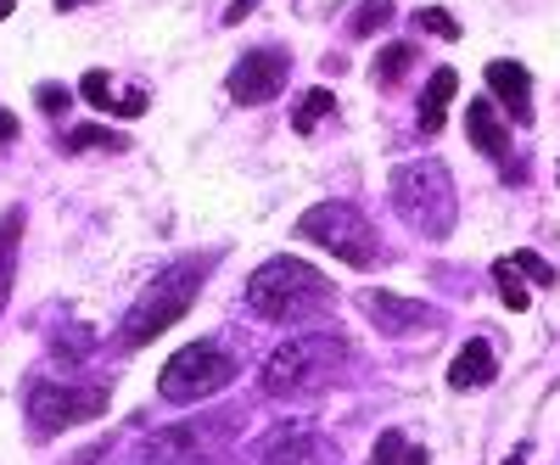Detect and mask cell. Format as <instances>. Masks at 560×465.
I'll list each match as a JSON object with an SVG mask.
<instances>
[{
    "label": "cell",
    "mask_w": 560,
    "mask_h": 465,
    "mask_svg": "<svg viewBox=\"0 0 560 465\" xmlns=\"http://www.w3.org/2000/svg\"><path fill=\"white\" fill-rule=\"evenodd\" d=\"M79 96H84L90 107L113 113V118H140V113L152 107V96H147V90L118 84V73H102V68H90V73L79 79Z\"/></svg>",
    "instance_id": "obj_11"
},
{
    "label": "cell",
    "mask_w": 560,
    "mask_h": 465,
    "mask_svg": "<svg viewBox=\"0 0 560 465\" xmlns=\"http://www.w3.org/2000/svg\"><path fill=\"white\" fill-rule=\"evenodd\" d=\"M39 107L51 113V118H57V113H68V90H62V84H39Z\"/></svg>",
    "instance_id": "obj_26"
},
{
    "label": "cell",
    "mask_w": 560,
    "mask_h": 465,
    "mask_svg": "<svg viewBox=\"0 0 560 465\" xmlns=\"http://www.w3.org/2000/svg\"><path fill=\"white\" fill-rule=\"evenodd\" d=\"M0 141H18V118L12 113H0Z\"/></svg>",
    "instance_id": "obj_28"
},
{
    "label": "cell",
    "mask_w": 560,
    "mask_h": 465,
    "mask_svg": "<svg viewBox=\"0 0 560 465\" xmlns=\"http://www.w3.org/2000/svg\"><path fill=\"white\" fill-rule=\"evenodd\" d=\"M409 62H415V45H387V51L376 57V84L393 90V84L409 73Z\"/></svg>",
    "instance_id": "obj_20"
},
{
    "label": "cell",
    "mask_w": 560,
    "mask_h": 465,
    "mask_svg": "<svg viewBox=\"0 0 560 465\" xmlns=\"http://www.w3.org/2000/svg\"><path fill=\"white\" fill-rule=\"evenodd\" d=\"M0 18H12V0H0Z\"/></svg>",
    "instance_id": "obj_31"
},
{
    "label": "cell",
    "mask_w": 560,
    "mask_h": 465,
    "mask_svg": "<svg viewBox=\"0 0 560 465\" xmlns=\"http://www.w3.org/2000/svg\"><path fill=\"white\" fill-rule=\"evenodd\" d=\"M298 236L325 247V253H337L342 264L353 269H370L382 253H376V230H370V219L353 208V202H319L298 219Z\"/></svg>",
    "instance_id": "obj_6"
},
{
    "label": "cell",
    "mask_w": 560,
    "mask_h": 465,
    "mask_svg": "<svg viewBox=\"0 0 560 465\" xmlns=\"http://www.w3.org/2000/svg\"><path fill=\"white\" fill-rule=\"evenodd\" d=\"M465 135H471V147L482 158H504L510 152V129L493 113V102H471V107H465Z\"/></svg>",
    "instance_id": "obj_14"
},
{
    "label": "cell",
    "mask_w": 560,
    "mask_h": 465,
    "mask_svg": "<svg viewBox=\"0 0 560 465\" xmlns=\"http://www.w3.org/2000/svg\"><path fill=\"white\" fill-rule=\"evenodd\" d=\"M124 152V135H113V129H102V124H84V129H73L68 135V152Z\"/></svg>",
    "instance_id": "obj_19"
},
{
    "label": "cell",
    "mask_w": 560,
    "mask_h": 465,
    "mask_svg": "<svg viewBox=\"0 0 560 465\" xmlns=\"http://www.w3.org/2000/svg\"><path fill=\"white\" fill-rule=\"evenodd\" d=\"M415 18H420V28L438 34V39H459V23H454L443 7H427V12H415Z\"/></svg>",
    "instance_id": "obj_25"
},
{
    "label": "cell",
    "mask_w": 560,
    "mask_h": 465,
    "mask_svg": "<svg viewBox=\"0 0 560 465\" xmlns=\"http://www.w3.org/2000/svg\"><path fill=\"white\" fill-rule=\"evenodd\" d=\"M499 376V364H493V348L482 342V337H471L459 353H454V364H448V387L454 393H477V387H488Z\"/></svg>",
    "instance_id": "obj_13"
},
{
    "label": "cell",
    "mask_w": 560,
    "mask_h": 465,
    "mask_svg": "<svg viewBox=\"0 0 560 465\" xmlns=\"http://www.w3.org/2000/svg\"><path fill=\"white\" fill-rule=\"evenodd\" d=\"M504 465H527V449H516V454H510Z\"/></svg>",
    "instance_id": "obj_29"
},
{
    "label": "cell",
    "mask_w": 560,
    "mask_h": 465,
    "mask_svg": "<svg viewBox=\"0 0 560 465\" xmlns=\"http://www.w3.org/2000/svg\"><path fill=\"white\" fill-rule=\"evenodd\" d=\"M253 7H264V0H236V7H230V12H224V23H242V18H247Z\"/></svg>",
    "instance_id": "obj_27"
},
{
    "label": "cell",
    "mask_w": 560,
    "mask_h": 465,
    "mask_svg": "<svg viewBox=\"0 0 560 465\" xmlns=\"http://www.w3.org/2000/svg\"><path fill=\"white\" fill-rule=\"evenodd\" d=\"M73 7H84V0H57V12H73Z\"/></svg>",
    "instance_id": "obj_30"
},
{
    "label": "cell",
    "mask_w": 560,
    "mask_h": 465,
    "mask_svg": "<svg viewBox=\"0 0 560 465\" xmlns=\"http://www.w3.org/2000/svg\"><path fill=\"white\" fill-rule=\"evenodd\" d=\"M364 314L382 325L387 337H409V332H432L438 309L415 303V298H393V292H364Z\"/></svg>",
    "instance_id": "obj_10"
},
{
    "label": "cell",
    "mask_w": 560,
    "mask_h": 465,
    "mask_svg": "<svg viewBox=\"0 0 560 465\" xmlns=\"http://www.w3.org/2000/svg\"><path fill=\"white\" fill-rule=\"evenodd\" d=\"M555 179H560V174H555Z\"/></svg>",
    "instance_id": "obj_32"
},
{
    "label": "cell",
    "mask_w": 560,
    "mask_h": 465,
    "mask_svg": "<svg viewBox=\"0 0 560 465\" xmlns=\"http://www.w3.org/2000/svg\"><path fill=\"white\" fill-rule=\"evenodd\" d=\"M18 242H23V208H12L0 219V314H7L12 298V275H18Z\"/></svg>",
    "instance_id": "obj_16"
},
{
    "label": "cell",
    "mask_w": 560,
    "mask_h": 465,
    "mask_svg": "<svg viewBox=\"0 0 560 465\" xmlns=\"http://www.w3.org/2000/svg\"><path fill=\"white\" fill-rule=\"evenodd\" d=\"M393 202L398 213L420 230V236L443 242L454 230V179L438 158H415V163H398L393 168Z\"/></svg>",
    "instance_id": "obj_4"
},
{
    "label": "cell",
    "mask_w": 560,
    "mask_h": 465,
    "mask_svg": "<svg viewBox=\"0 0 560 465\" xmlns=\"http://www.w3.org/2000/svg\"><path fill=\"white\" fill-rule=\"evenodd\" d=\"M236 438V415H208V421H185V427H168L158 438H147V449L140 454H152V460H179V465H213L224 454V443Z\"/></svg>",
    "instance_id": "obj_8"
},
{
    "label": "cell",
    "mask_w": 560,
    "mask_h": 465,
    "mask_svg": "<svg viewBox=\"0 0 560 465\" xmlns=\"http://www.w3.org/2000/svg\"><path fill=\"white\" fill-rule=\"evenodd\" d=\"M510 269L527 275V281H538V287H555V264H544L538 253H510Z\"/></svg>",
    "instance_id": "obj_24"
},
{
    "label": "cell",
    "mask_w": 560,
    "mask_h": 465,
    "mask_svg": "<svg viewBox=\"0 0 560 465\" xmlns=\"http://www.w3.org/2000/svg\"><path fill=\"white\" fill-rule=\"evenodd\" d=\"M488 90H493V96L510 107V118H516V124H533V79H527V68L522 62H488Z\"/></svg>",
    "instance_id": "obj_12"
},
{
    "label": "cell",
    "mask_w": 560,
    "mask_h": 465,
    "mask_svg": "<svg viewBox=\"0 0 560 465\" xmlns=\"http://www.w3.org/2000/svg\"><path fill=\"white\" fill-rule=\"evenodd\" d=\"M393 23V0H364V7H353V34H376V28H387Z\"/></svg>",
    "instance_id": "obj_23"
},
{
    "label": "cell",
    "mask_w": 560,
    "mask_h": 465,
    "mask_svg": "<svg viewBox=\"0 0 560 465\" xmlns=\"http://www.w3.org/2000/svg\"><path fill=\"white\" fill-rule=\"evenodd\" d=\"M370 465H427V449H415L398 427H387L376 438V449H370Z\"/></svg>",
    "instance_id": "obj_18"
},
{
    "label": "cell",
    "mask_w": 560,
    "mask_h": 465,
    "mask_svg": "<svg viewBox=\"0 0 560 465\" xmlns=\"http://www.w3.org/2000/svg\"><path fill=\"white\" fill-rule=\"evenodd\" d=\"M331 303V281L303 258H269L247 281V309L269 325H303Z\"/></svg>",
    "instance_id": "obj_1"
},
{
    "label": "cell",
    "mask_w": 560,
    "mask_h": 465,
    "mask_svg": "<svg viewBox=\"0 0 560 465\" xmlns=\"http://www.w3.org/2000/svg\"><path fill=\"white\" fill-rule=\"evenodd\" d=\"M202 275H208V258H197V264H174L168 275H158V281L140 292V303L124 314V325H118V348L124 353H135V348H147V342H158L168 325L197 303V292H202Z\"/></svg>",
    "instance_id": "obj_3"
},
{
    "label": "cell",
    "mask_w": 560,
    "mask_h": 465,
    "mask_svg": "<svg viewBox=\"0 0 560 465\" xmlns=\"http://www.w3.org/2000/svg\"><path fill=\"white\" fill-rule=\"evenodd\" d=\"M454 90H459V73H454V68H438V73L427 79V96H420V135H443Z\"/></svg>",
    "instance_id": "obj_15"
},
{
    "label": "cell",
    "mask_w": 560,
    "mask_h": 465,
    "mask_svg": "<svg viewBox=\"0 0 560 465\" xmlns=\"http://www.w3.org/2000/svg\"><path fill=\"white\" fill-rule=\"evenodd\" d=\"M331 107H337V96H331V90H308V96L298 102V118H292V124H298V135H308V129H314L325 113H331Z\"/></svg>",
    "instance_id": "obj_22"
},
{
    "label": "cell",
    "mask_w": 560,
    "mask_h": 465,
    "mask_svg": "<svg viewBox=\"0 0 560 465\" xmlns=\"http://www.w3.org/2000/svg\"><path fill=\"white\" fill-rule=\"evenodd\" d=\"M107 409V387L84 382V387H68V382H34L28 387V421L39 438H51L62 427H79V421H96Z\"/></svg>",
    "instance_id": "obj_7"
},
{
    "label": "cell",
    "mask_w": 560,
    "mask_h": 465,
    "mask_svg": "<svg viewBox=\"0 0 560 465\" xmlns=\"http://www.w3.org/2000/svg\"><path fill=\"white\" fill-rule=\"evenodd\" d=\"M258 465H331V449H325L319 438H287V443H275Z\"/></svg>",
    "instance_id": "obj_17"
},
{
    "label": "cell",
    "mask_w": 560,
    "mask_h": 465,
    "mask_svg": "<svg viewBox=\"0 0 560 465\" xmlns=\"http://www.w3.org/2000/svg\"><path fill=\"white\" fill-rule=\"evenodd\" d=\"M230 382H236V359L224 353V342L202 337L191 348H179L168 364H163V376H158V393L168 404H202L213 393H224Z\"/></svg>",
    "instance_id": "obj_5"
},
{
    "label": "cell",
    "mask_w": 560,
    "mask_h": 465,
    "mask_svg": "<svg viewBox=\"0 0 560 465\" xmlns=\"http://www.w3.org/2000/svg\"><path fill=\"white\" fill-rule=\"evenodd\" d=\"M287 73H292V57L280 51V45H258V51H247L236 62V73H230V96H236V107H264L269 96H280Z\"/></svg>",
    "instance_id": "obj_9"
},
{
    "label": "cell",
    "mask_w": 560,
    "mask_h": 465,
    "mask_svg": "<svg viewBox=\"0 0 560 465\" xmlns=\"http://www.w3.org/2000/svg\"><path fill=\"white\" fill-rule=\"evenodd\" d=\"M493 281H499V298H504V309H510V314H522V309H527V287H522V275L510 269V258H499V264H493Z\"/></svg>",
    "instance_id": "obj_21"
},
{
    "label": "cell",
    "mask_w": 560,
    "mask_h": 465,
    "mask_svg": "<svg viewBox=\"0 0 560 465\" xmlns=\"http://www.w3.org/2000/svg\"><path fill=\"white\" fill-rule=\"evenodd\" d=\"M342 359H348V342L337 332H298L264 359V393L269 398H303V393L331 382L342 370Z\"/></svg>",
    "instance_id": "obj_2"
}]
</instances>
